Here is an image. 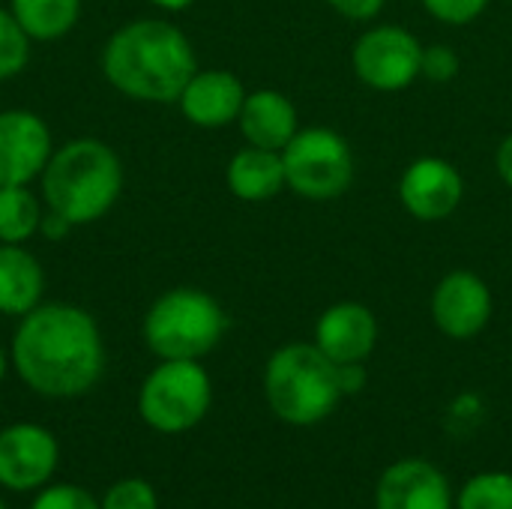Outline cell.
<instances>
[{
	"instance_id": "cell-5",
	"label": "cell",
	"mask_w": 512,
	"mask_h": 509,
	"mask_svg": "<svg viewBox=\"0 0 512 509\" xmlns=\"http://www.w3.org/2000/svg\"><path fill=\"white\" fill-rule=\"evenodd\" d=\"M228 318L201 288H171L153 300L144 315V342L159 360H201L210 354Z\"/></svg>"
},
{
	"instance_id": "cell-9",
	"label": "cell",
	"mask_w": 512,
	"mask_h": 509,
	"mask_svg": "<svg viewBox=\"0 0 512 509\" xmlns=\"http://www.w3.org/2000/svg\"><path fill=\"white\" fill-rule=\"evenodd\" d=\"M465 198L462 171L441 156L414 159L399 180V201L417 222L450 219Z\"/></svg>"
},
{
	"instance_id": "cell-29",
	"label": "cell",
	"mask_w": 512,
	"mask_h": 509,
	"mask_svg": "<svg viewBox=\"0 0 512 509\" xmlns=\"http://www.w3.org/2000/svg\"><path fill=\"white\" fill-rule=\"evenodd\" d=\"M69 222L63 219V216H57L54 210H48L45 207V213H42V225H39V234L45 237V240H60L63 234H69Z\"/></svg>"
},
{
	"instance_id": "cell-12",
	"label": "cell",
	"mask_w": 512,
	"mask_h": 509,
	"mask_svg": "<svg viewBox=\"0 0 512 509\" xmlns=\"http://www.w3.org/2000/svg\"><path fill=\"white\" fill-rule=\"evenodd\" d=\"M492 318V291L471 270L447 273L432 291V321L450 339H474Z\"/></svg>"
},
{
	"instance_id": "cell-33",
	"label": "cell",
	"mask_w": 512,
	"mask_h": 509,
	"mask_svg": "<svg viewBox=\"0 0 512 509\" xmlns=\"http://www.w3.org/2000/svg\"><path fill=\"white\" fill-rule=\"evenodd\" d=\"M0 509H6V504H3V501H0Z\"/></svg>"
},
{
	"instance_id": "cell-32",
	"label": "cell",
	"mask_w": 512,
	"mask_h": 509,
	"mask_svg": "<svg viewBox=\"0 0 512 509\" xmlns=\"http://www.w3.org/2000/svg\"><path fill=\"white\" fill-rule=\"evenodd\" d=\"M3 375H6V354H3V348H0V381H3Z\"/></svg>"
},
{
	"instance_id": "cell-22",
	"label": "cell",
	"mask_w": 512,
	"mask_h": 509,
	"mask_svg": "<svg viewBox=\"0 0 512 509\" xmlns=\"http://www.w3.org/2000/svg\"><path fill=\"white\" fill-rule=\"evenodd\" d=\"M459 509H512V477L486 474L465 486Z\"/></svg>"
},
{
	"instance_id": "cell-13",
	"label": "cell",
	"mask_w": 512,
	"mask_h": 509,
	"mask_svg": "<svg viewBox=\"0 0 512 509\" xmlns=\"http://www.w3.org/2000/svg\"><path fill=\"white\" fill-rule=\"evenodd\" d=\"M243 102L246 87L228 69H198L177 99L183 117L198 129H222L237 123Z\"/></svg>"
},
{
	"instance_id": "cell-19",
	"label": "cell",
	"mask_w": 512,
	"mask_h": 509,
	"mask_svg": "<svg viewBox=\"0 0 512 509\" xmlns=\"http://www.w3.org/2000/svg\"><path fill=\"white\" fill-rule=\"evenodd\" d=\"M9 12L30 39L54 42L78 24L81 0H9Z\"/></svg>"
},
{
	"instance_id": "cell-6",
	"label": "cell",
	"mask_w": 512,
	"mask_h": 509,
	"mask_svg": "<svg viewBox=\"0 0 512 509\" xmlns=\"http://www.w3.org/2000/svg\"><path fill=\"white\" fill-rule=\"evenodd\" d=\"M210 399L213 387L198 360H162L141 384L138 411L150 429L180 435L204 420Z\"/></svg>"
},
{
	"instance_id": "cell-8",
	"label": "cell",
	"mask_w": 512,
	"mask_h": 509,
	"mask_svg": "<svg viewBox=\"0 0 512 509\" xmlns=\"http://www.w3.org/2000/svg\"><path fill=\"white\" fill-rule=\"evenodd\" d=\"M420 39L399 24H378L360 33L351 51L357 78L381 93H396L420 78Z\"/></svg>"
},
{
	"instance_id": "cell-27",
	"label": "cell",
	"mask_w": 512,
	"mask_h": 509,
	"mask_svg": "<svg viewBox=\"0 0 512 509\" xmlns=\"http://www.w3.org/2000/svg\"><path fill=\"white\" fill-rule=\"evenodd\" d=\"M327 3L351 21H372L384 9V0H327Z\"/></svg>"
},
{
	"instance_id": "cell-30",
	"label": "cell",
	"mask_w": 512,
	"mask_h": 509,
	"mask_svg": "<svg viewBox=\"0 0 512 509\" xmlns=\"http://www.w3.org/2000/svg\"><path fill=\"white\" fill-rule=\"evenodd\" d=\"M495 168H498V177L512 189V132L498 144V153H495Z\"/></svg>"
},
{
	"instance_id": "cell-20",
	"label": "cell",
	"mask_w": 512,
	"mask_h": 509,
	"mask_svg": "<svg viewBox=\"0 0 512 509\" xmlns=\"http://www.w3.org/2000/svg\"><path fill=\"white\" fill-rule=\"evenodd\" d=\"M42 201L27 186H0V243L24 246L42 225Z\"/></svg>"
},
{
	"instance_id": "cell-15",
	"label": "cell",
	"mask_w": 512,
	"mask_h": 509,
	"mask_svg": "<svg viewBox=\"0 0 512 509\" xmlns=\"http://www.w3.org/2000/svg\"><path fill=\"white\" fill-rule=\"evenodd\" d=\"M378 509H450V486L429 462H399L378 483Z\"/></svg>"
},
{
	"instance_id": "cell-16",
	"label": "cell",
	"mask_w": 512,
	"mask_h": 509,
	"mask_svg": "<svg viewBox=\"0 0 512 509\" xmlns=\"http://www.w3.org/2000/svg\"><path fill=\"white\" fill-rule=\"evenodd\" d=\"M240 132L252 147L279 150L297 135L300 120L294 102L279 90H252L240 108Z\"/></svg>"
},
{
	"instance_id": "cell-18",
	"label": "cell",
	"mask_w": 512,
	"mask_h": 509,
	"mask_svg": "<svg viewBox=\"0 0 512 509\" xmlns=\"http://www.w3.org/2000/svg\"><path fill=\"white\" fill-rule=\"evenodd\" d=\"M225 183L234 198L261 204L276 198L288 180H285V162L279 150H264V147H243L231 156L225 168Z\"/></svg>"
},
{
	"instance_id": "cell-3",
	"label": "cell",
	"mask_w": 512,
	"mask_h": 509,
	"mask_svg": "<svg viewBox=\"0 0 512 509\" xmlns=\"http://www.w3.org/2000/svg\"><path fill=\"white\" fill-rule=\"evenodd\" d=\"M123 192L120 156L99 138H72L42 171V201L72 228L99 222Z\"/></svg>"
},
{
	"instance_id": "cell-10",
	"label": "cell",
	"mask_w": 512,
	"mask_h": 509,
	"mask_svg": "<svg viewBox=\"0 0 512 509\" xmlns=\"http://www.w3.org/2000/svg\"><path fill=\"white\" fill-rule=\"evenodd\" d=\"M60 459L54 435L36 423H15L0 432V486L12 492L42 489Z\"/></svg>"
},
{
	"instance_id": "cell-1",
	"label": "cell",
	"mask_w": 512,
	"mask_h": 509,
	"mask_svg": "<svg viewBox=\"0 0 512 509\" xmlns=\"http://www.w3.org/2000/svg\"><path fill=\"white\" fill-rule=\"evenodd\" d=\"M18 378L39 396H84L105 369L102 333L90 312L72 303H39L27 312L9 348Z\"/></svg>"
},
{
	"instance_id": "cell-7",
	"label": "cell",
	"mask_w": 512,
	"mask_h": 509,
	"mask_svg": "<svg viewBox=\"0 0 512 509\" xmlns=\"http://www.w3.org/2000/svg\"><path fill=\"white\" fill-rule=\"evenodd\" d=\"M288 189L306 201H336L354 183V153L327 126H306L282 147Z\"/></svg>"
},
{
	"instance_id": "cell-14",
	"label": "cell",
	"mask_w": 512,
	"mask_h": 509,
	"mask_svg": "<svg viewBox=\"0 0 512 509\" xmlns=\"http://www.w3.org/2000/svg\"><path fill=\"white\" fill-rule=\"evenodd\" d=\"M378 342V321L363 303H336L315 324V345L336 363H363Z\"/></svg>"
},
{
	"instance_id": "cell-2",
	"label": "cell",
	"mask_w": 512,
	"mask_h": 509,
	"mask_svg": "<svg viewBox=\"0 0 512 509\" xmlns=\"http://www.w3.org/2000/svg\"><path fill=\"white\" fill-rule=\"evenodd\" d=\"M198 72L189 36L165 18H138L117 27L102 48L105 81L138 102H177Z\"/></svg>"
},
{
	"instance_id": "cell-17",
	"label": "cell",
	"mask_w": 512,
	"mask_h": 509,
	"mask_svg": "<svg viewBox=\"0 0 512 509\" xmlns=\"http://www.w3.org/2000/svg\"><path fill=\"white\" fill-rule=\"evenodd\" d=\"M42 294L45 270L39 258L18 243H0V315L24 318L42 303Z\"/></svg>"
},
{
	"instance_id": "cell-21",
	"label": "cell",
	"mask_w": 512,
	"mask_h": 509,
	"mask_svg": "<svg viewBox=\"0 0 512 509\" xmlns=\"http://www.w3.org/2000/svg\"><path fill=\"white\" fill-rule=\"evenodd\" d=\"M30 60V36L21 30L15 15L0 6V81L15 78Z\"/></svg>"
},
{
	"instance_id": "cell-24",
	"label": "cell",
	"mask_w": 512,
	"mask_h": 509,
	"mask_svg": "<svg viewBox=\"0 0 512 509\" xmlns=\"http://www.w3.org/2000/svg\"><path fill=\"white\" fill-rule=\"evenodd\" d=\"M459 69H462V60H459V54L450 45H429V48H423L420 78L435 81V84H447V81H453L459 75Z\"/></svg>"
},
{
	"instance_id": "cell-28",
	"label": "cell",
	"mask_w": 512,
	"mask_h": 509,
	"mask_svg": "<svg viewBox=\"0 0 512 509\" xmlns=\"http://www.w3.org/2000/svg\"><path fill=\"white\" fill-rule=\"evenodd\" d=\"M363 384H366V369H363V363H342V366H339V387H342V396L360 393Z\"/></svg>"
},
{
	"instance_id": "cell-23",
	"label": "cell",
	"mask_w": 512,
	"mask_h": 509,
	"mask_svg": "<svg viewBox=\"0 0 512 509\" xmlns=\"http://www.w3.org/2000/svg\"><path fill=\"white\" fill-rule=\"evenodd\" d=\"M102 509H159L156 492L144 480H120L105 492Z\"/></svg>"
},
{
	"instance_id": "cell-11",
	"label": "cell",
	"mask_w": 512,
	"mask_h": 509,
	"mask_svg": "<svg viewBox=\"0 0 512 509\" xmlns=\"http://www.w3.org/2000/svg\"><path fill=\"white\" fill-rule=\"evenodd\" d=\"M54 153L45 120L24 108L0 111V186H27L42 177Z\"/></svg>"
},
{
	"instance_id": "cell-26",
	"label": "cell",
	"mask_w": 512,
	"mask_h": 509,
	"mask_svg": "<svg viewBox=\"0 0 512 509\" xmlns=\"http://www.w3.org/2000/svg\"><path fill=\"white\" fill-rule=\"evenodd\" d=\"M420 3L441 24H471L489 6V0H420Z\"/></svg>"
},
{
	"instance_id": "cell-25",
	"label": "cell",
	"mask_w": 512,
	"mask_h": 509,
	"mask_svg": "<svg viewBox=\"0 0 512 509\" xmlns=\"http://www.w3.org/2000/svg\"><path fill=\"white\" fill-rule=\"evenodd\" d=\"M30 509H102L93 495L81 486H48L42 489Z\"/></svg>"
},
{
	"instance_id": "cell-31",
	"label": "cell",
	"mask_w": 512,
	"mask_h": 509,
	"mask_svg": "<svg viewBox=\"0 0 512 509\" xmlns=\"http://www.w3.org/2000/svg\"><path fill=\"white\" fill-rule=\"evenodd\" d=\"M150 3H156V6L165 9V12H180V9H186L192 0H150Z\"/></svg>"
},
{
	"instance_id": "cell-34",
	"label": "cell",
	"mask_w": 512,
	"mask_h": 509,
	"mask_svg": "<svg viewBox=\"0 0 512 509\" xmlns=\"http://www.w3.org/2000/svg\"><path fill=\"white\" fill-rule=\"evenodd\" d=\"M510 3H512V0H510Z\"/></svg>"
},
{
	"instance_id": "cell-4",
	"label": "cell",
	"mask_w": 512,
	"mask_h": 509,
	"mask_svg": "<svg viewBox=\"0 0 512 509\" xmlns=\"http://www.w3.org/2000/svg\"><path fill=\"white\" fill-rule=\"evenodd\" d=\"M264 393L276 417L294 426H312L342 399L339 366L318 345H285L267 363Z\"/></svg>"
}]
</instances>
